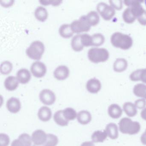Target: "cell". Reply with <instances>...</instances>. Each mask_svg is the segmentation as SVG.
I'll return each mask as SVG.
<instances>
[{
	"label": "cell",
	"instance_id": "obj_42",
	"mask_svg": "<svg viewBox=\"0 0 146 146\" xmlns=\"http://www.w3.org/2000/svg\"><path fill=\"white\" fill-rule=\"evenodd\" d=\"M140 79L142 82L146 84V69H141Z\"/></svg>",
	"mask_w": 146,
	"mask_h": 146
},
{
	"label": "cell",
	"instance_id": "obj_14",
	"mask_svg": "<svg viewBox=\"0 0 146 146\" xmlns=\"http://www.w3.org/2000/svg\"><path fill=\"white\" fill-rule=\"evenodd\" d=\"M38 116L40 120L43 122H47L52 117V111L48 107H42L38 111Z\"/></svg>",
	"mask_w": 146,
	"mask_h": 146
},
{
	"label": "cell",
	"instance_id": "obj_29",
	"mask_svg": "<svg viewBox=\"0 0 146 146\" xmlns=\"http://www.w3.org/2000/svg\"><path fill=\"white\" fill-rule=\"evenodd\" d=\"M92 37V46H100L105 42V38L102 34L100 33L95 34L91 36Z\"/></svg>",
	"mask_w": 146,
	"mask_h": 146
},
{
	"label": "cell",
	"instance_id": "obj_15",
	"mask_svg": "<svg viewBox=\"0 0 146 146\" xmlns=\"http://www.w3.org/2000/svg\"><path fill=\"white\" fill-rule=\"evenodd\" d=\"M19 82L16 77L10 76L6 78L5 81V86L9 91L15 90L19 86Z\"/></svg>",
	"mask_w": 146,
	"mask_h": 146
},
{
	"label": "cell",
	"instance_id": "obj_26",
	"mask_svg": "<svg viewBox=\"0 0 146 146\" xmlns=\"http://www.w3.org/2000/svg\"><path fill=\"white\" fill-rule=\"evenodd\" d=\"M108 135L106 131H103L98 130L94 131L91 136L93 142H103L107 137Z\"/></svg>",
	"mask_w": 146,
	"mask_h": 146
},
{
	"label": "cell",
	"instance_id": "obj_1",
	"mask_svg": "<svg viewBox=\"0 0 146 146\" xmlns=\"http://www.w3.org/2000/svg\"><path fill=\"white\" fill-rule=\"evenodd\" d=\"M111 42L115 47L125 50L129 49L132 46L133 40L128 35L116 32L111 36Z\"/></svg>",
	"mask_w": 146,
	"mask_h": 146
},
{
	"label": "cell",
	"instance_id": "obj_25",
	"mask_svg": "<svg viewBox=\"0 0 146 146\" xmlns=\"http://www.w3.org/2000/svg\"><path fill=\"white\" fill-rule=\"evenodd\" d=\"M133 93L136 96L146 100V85L138 84L134 86Z\"/></svg>",
	"mask_w": 146,
	"mask_h": 146
},
{
	"label": "cell",
	"instance_id": "obj_20",
	"mask_svg": "<svg viewBox=\"0 0 146 146\" xmlns=\"http://www.w3.org/2000/svg\"><path fill=\"white\" fill-rule=\"evenodd\" d=\"M35 17L40 22H44L46 20L48 16V13L45 7L39 6L35 11Z\"/></svg>",
	"mask_w": 146,
	"mask_h": 146
},
{
	"label": "cell",
	"instance_id": "obj_46",
	"mask_svg": "<svg viewBox=\"0 0 146 146\" xmlns=\"http://www.w3.org/2000/svg\"><path fill=\"white\" fill-rule=\"evenodd\" d=\"M81 146H95V145L93 142L86 141L82 143Z\"/></svg>",
	"mask_w": 146,
	"mask_h": 146
},
{
	"label": "cell",
	"instance_id": "obj_34",
	"mask_svg": "<svg viewBox=\"0 0 146 146\" xmlns=\"http://www.w3.org/2000/svg\"><path fill=\"white\" fill-rule=\"evenodd\" d=\"M81 41L84 47L92 46V37L87 34H81Z\"/></svg>",
	"mask_w": 146,
	"mask_h": 146
},
{
	"label": "cell",
	"instance_id": "obj_44",
	"mask_svg": "<svg viewBox=\"0 0 146 146\" xmlns=\"http://www.w3.org/2000/svg\"><path fill=\"white\" fill-rule=\"evenodd\" d=\"M141 141L142 144L146 145V129L144 133L141 136Z\"/></svg>",
	"mask_w": 146,
	"mask_h": 146
},
{
	"label": "cell",
	"instance_id": "obj_4",
	"mask_svg": "<svg viewBox=\"0 0 146 146\" xmlns=\"http://www.w3.org/2000/svg\"><path fill=\"white\" fill-rule=\"evenodd\" d=\"M45 51L44 44L40 41L33 42L26 50L27 55L30 58L39 60L41 58Z\"/></svg>",
	"mask_w": 146,
	"mask_h": 146
},
{
	"label": "cell",
	"instance_id": "obj_2",
	"mask_svg": "<svg viewBox=\"0 0 146 146\" xmlns=\"http://www.w3.org/2000/svg\"><path fill=\"white\" fill-rule=\"evenodd\" d=\"M119 131L123 134L135 135L140 131L141 125L128 117L123 118L119 123Z\"/></svg>",
	"mask_w": 146,
	"mask_h": 146
},
{
	"label": "cell",
	"instance_id": "obj_22",
	"mask_svg": "<svg viewBox=\"0 0 146 146\" xmlns=\"http://www.w3.org/2000/svg\"><path fill=\"white\" fill-rule=\"evenodd\" d=\"M54 119L56 123L60 126H66L69 123V121L66 119L64 117L63 110L57 111L54 115Z\"/></svg>",
	"mask_w": 146,
	"mask_h": 146
},
{
	"label": "cell",
	"instance_id": "obj_17",
	"mask_svg": "<svg viewBox=\"0 0 146 146\" xmlns=\"http://www.w3.org/2000/svg\"><path fill=\"white\" fill-rule=\"evenodd\" d=\"M128 67V62L125 59L123 58H117L113 63V69L117 72L124 71Z\"/></svg>",
	"mask_w": 146,
	"mask_h": 146
},
{
	"label": "cell",
	"instance_id": "obj_31",
	"mask_svg": "<svg viewBox=\"0 0 146 146\" xmlns=\"http://www.w3.org/2000/svg\"><path fill=\"white\" fill-rule=\"evenodd\" d=\"M13 70V64L9 61H3L1 65L0 71L1 74L7 75L9 74Z\"/></svg>",
	"mask_w": 146,
	"mask_h": 146
},
{
	"label": "cell",
	"instance_id": "obj_11",
	"mask_svg": "<svg viewBox=\"0 0 146 146\" xmlns=\"http://www.w3.org/2000/svg\"><path fill=\"white\" fill-rule=\"evenodd\" d=\"M6 106L9 111L12 113L18 112L21 108L20 101L17 98L11 97L7 102Z\"/></svg>",
	"mask_w": 146,
	"mask_h": 146
},
{
	"label": "cell",
	"instance_id": "obj_38",
	"mask_svg": "<svg viewBox=\"0 0 146 146\" xmlns=\"http://www.w3.org/2000/svg\"><path fill=\"white\" fill-rule=\"evenodd\" d=\"M136 107L138 109H143L146 106V101L144 99H138L135 102Z\"/></svg>",
	"mask_w": 146,
	"mask_h": 146
},
{
	"label": "cell",
	"instance_id": "obj_32",
	"mask_svg": "<svg viewBox=\"0 0 146 146\" xmlns=\"http://www.w3.org/2000/svg\"><path fill=\"white\" fill-rule=\"evenodd\" d=\"M58 143V139L56 135L52 134H47V139L44 146H56Z\"/></svg>",
	"mask_w": 146,
	"mask_h": 146
},
{
	"label": "cell",
	"instance_id": "obj_3",
	"mask_svg": "<svg viewBox=\"0 0 146 146\" xmlns=\"http://www.w3.org/2000/svg\"><path fill=\"white\" fill-rule=\"evenodd\" d=\"M88 54L89 60L94 63L106 62L109 57L108 51L104 48H92L89 50Z\"/></svg>",
	"mask_w": 146,
	"mask_h": 146
},
{
	"label": "cell",
	"instance_id": "obj_8",
	"mask_svg": "<svg viewBox=\"0 0 146 146\" xmlns=\"http://www.w3.org/2000/svg\"><path fill=\"white\" fill-rule=\"evenodd\" d=\"M40 100L44 105L50 106L52 105L56 100V96L53 91L49 89L42 90L39 95Z\"/></svg>",
	"mask_w": 146,
	"mask_h": 146
},
{
	"label": "cell",
	"instance_id": "obj_40",
	"mask_svg": "<svg viewBox=\"0 0 146 146\" xmlns=\"http://www.w3.org/2000/svg\"><path fill=\"white\" fill-rule=\"evenodd\" d=\"M137 21L138 23L143 26H146V11H145L139 17L137 18Z\"/></svg>",
	"mask_w": 146,
	"mask_h": 146
},
{
	"label": "cell",
	"instance_id": "obj_33",
	"mask_svg": "<svg viewBox=\"0 0 146 146\" xmlns=\"http://www.w3.org/2000/svg\"><path fill=\"white\" fill-rule=\"evenodd\" d=\"M19 139L21 141L23 146H31L32 138L29 134L23 133L19 137Z\"/></svg>",
	"mask_w": 146,
	"mask_h": 146
},
{
	"label": "cell",
	"instance_id": "obj_18",
	"mask_svg": "<svg viewBox=\"0 0 146 146\" xmlns=\"http://www.w3.org/2000/svg\"><path fill=\"white\" fill-rule=\"evenodd\" d=\"M107 135L111 139L114 140L118 137V129L115 123H110L107 125L106 130Z\"/></svg>",
	"mask_w": 146,
	"mask_h": 146
},
{
	"label": "cell",
	"instance_id": "obj_10",
	"mask_svg": "<svg viewBox=\"0 0 146 146\" xmlns=\"http://www.w3.org/2000/svg\"><path fill=\"white\" fill-rule=\"evenodd\" d=\"M70 70L69 68L64 65L58 66L54 72V76L57 80H64L69 76Z\"/></svg>",
	"mask_w": 146,
	"mask_h": 146
},
{
	"label": "cell",
	"instance_id": "obj_37",
	"mask_svg": "<svg viewBox=\"0 0 146 146\" xmlns=\"http://www.w3.org/2000/svg\"><path fill=\"white\" fill-rule=\"evenodd\" d=\"M140 72H141V70H137L133 72L130 75V79L133 82L140 81Z\"/></svg>",
	"mask_w": 146,
	"mask_h": 146
},
{
	"label": "cell",
	"instance_id": "obj_28",
	"mask_svg": "<svg viewBox=\"0 0 146 146\" xmlns=\"http://www.w3.org/2000/svg\"><path fill=\"white\" fill-rule=\"evenodd\" d=\"M123 18L124 21L127 24L132 23L136 19L132 14L129 7H128L124 11L123 13Z\"/></svg>",
	"mask_w": 146,
	"mask_h": 146
},
{
	"label": "cell",
	"instance_id": "obj_41",
	"mask_svg": "<svg viewBox=\"0 0 146 146\" xmlns=\"http://www.w3.org/2000/svg\"><path fill=\"white\" fill-rule=\"evenodd\" d=\"M1 5L4 7H9L12 6L14 3V1H1Z\"/></svg>",
	"mask_w": 146,
	"mask_h": 146
},
{
	"label": "cell",
	"instance_id": "obj_9",
	"mask_svg": "<svg viewBox=\"0 0 146 146\" xmlns=\"http://www.w3.org/2000/svg\"><path fill=\"white\" fill-rule=\"evenodd\" d=\"M31 138L35 145H42L46 142L47 134L42 130H36L33 132Z\"/></svg>",
	"mask_w": 146,
	"mask_h": 146
},
{
	"label": "cell",
	"instance_id": "obj_5",
	"mask_svg": "<svg viewBox=\"0 0 146 146\" xmlns=\"http://www.w3.org/2000/svg\"><path fill=\"white\" fill-rule=\"evenodd\" d=\"M72 30L73 33H80L88 32L90 30L91 26L86 18V16H82L79 19L74 20L70 25Z\"/></svg>",
	"mask_w": 146,
	"mask_h": 146
},
{
	"label": "cell",
	"instance_id": "obj_35",
	"mask_svg": "<svg viewBox=\"0 0 146 146\" xmlns=\"http://www.w3.org/2000/svg\"><path fill=\"white\" fill-rule=\"evenodd\" d=\"M10 141V137L8 135L3 133L0 134V146H8Z\"/></svg>",
	"mask_w": 146,
	"mask_h": 146
},
{
	"label": "cell",
	"instance_id": "obj_45",
	"mask_svg": "<svg viewBox=\"0 0 146 146\" xmlns=\"http://www.w3.org/2000/svg\"><path fill=\"white\" fill-rule=\"evenodd\" d=\"M141 116L143 119L146 120V108H144L141 112Z\"/></svg>",
	"mask_w": 146,
	"mask_h": 146
},
{
	"label": "cell",
	"instance_id": "obj_13",
	"mask_svg": "<svg viewBox=\"0 0 146 146\" xmlns=\"http://www.w3.org/2000/svg\"><path fill=\"white\" fill-rule=\"evenodd\" d=\"M17 78L19 83L25 84L29 82L31 78V75L29 70L22 68L17 72Z\"/></svg>",
	"mask_w": 146,
	"mask_h": 146
},
{
	"label": "cell",
	"instance_id": "obj_23",
	"mask_svg": "<svg viewBox=\"0 0 146 146\" xmlns=\"http://www.w3.org/2000/svg\"><path fill=\"white\" fill-rule=\"evenodd\" d=\"M81 34L73 36L71 40L72 48L76 52H80L83 49L84 46L81 41Z\"/></svg>",
	"mask_w": 146,
	"mask_h": 146
},
{
	"label": "cell",
	"instance_id": "obj_19",
	"mask_svg": "<svg viewBox=\"0 0 146 146\" xmlns=\"http://www.w3.org/2000/svg\"><path fill=\"white\" fill-rule=\"evenodd\" d=\"M91 113L87 111H80L77 114V120L82 125H87L91 121Z\"/></svg>",
	"mask_w": 146,
	"mask_h": 146
},
{
	"label": "cell",
	"instance_id": "obj_36",
	"mask_svg": "<svg viewBox=\"0 0 146 146\" xmlns=\"http://www.w3.org/2000/svg\"><path fill=\"white\" fill-rule=\"evenodd\" d=\"M40 3L43 5L47 6L52 5L53 6H58L60 5L62 2V1H53V0H45V1H40Z\"/></svg>",
	"mask_w": 146,
	"mask_h": 146
},
{
	"label": "cell",
	"instance_id": "obj_30",
	"mask_svg": "<svg viewBox=\"0 0 146 146\" xmlns=\"http://www.w3.org/2000/svg\"><path fill=\"white\" fill-rule=\"evenodd\" d=\"M63 114L66 119L68 121L74 120L77 116L76 111L71 108H67L64 109L63 110Z\"/></svg>",
	"mask_w": 146,
	"mask_h": 146
},
{
	"label": "cell",
	"instance_id": "obj_48",
	"mask_svg": "<svg viewBox=\"0 0 146 146\" xmlns=\"http://www.w3.org/2000/svg\"><path fill=\"white\" fill-rule=\"evenodd\" d=\"M145 3H146V2H145Z\"/></svg>",
	"mask_w": 146,
	"mask_h": 146
},
{
	"label": "cell",
	"instance_id": "obj_47",
	"mask_svg": "<svg viewBox=\"0 0 146 146\" xmlns=\"http://www.w3.org/2000/svg\"><path fill=\"white\" fill-rule=\"evenodd\" d=\"M33 146H43V145H35V144H34V145H33Z\"/></svg>",
	"mask_w": 146,
	"mask_h": 146
},
{
	"label": "cell",
	"instance_id": "obj_21",
	"mask_svg": "<svg viewBox=\"0 0 146 146\" xmlns=\"http://www.w3.org/2000/svg\"><path fill=\"white\" fill-rule=\"evenodd\" d=\"M123 109L127 116L133 117L137 114V111L135 104L131 102H126L123 106Z\"/></svg>",
	"mask_w": 146,
	"mask_h": 146
},
{
	"label": "cell",
	"instance_id": "obj_24",
	"mask_svg": "<svg viewBox=\"0 0 146 146\" xmlns=\"http://www.w3.org/2000/svg\"><path fill=\"white\" fill-rule=\"evenodd\" d=\"M60 35L64 38H69L72 36L73 32L72 30L71 25L66 24L61 25L59 30Z\"/></svg>",
	"mask_w": 146,
	"mask_h": 146
},
{
	"label": "cell",
	"instance_id": "obj_12",
	"mask_svg": "<svg viewBox=\"0 0 146 146\" xmlns=\"http://www.w3.org/2000/svg\"><path fill=\"white\" fill-rule=\"evenodd\" d=\"M101 87L100 82L96 78L90 79L86 84L87 90L91 94H97L100 90Z\"/></svg>",
	"mask_w": 146,
	"mask_h": 146
},
{
	"label": "cell",
	"instance_id": "obj_39",
	"mask_svg": "<svg viewBox=\"0 0 146 146\" xmlns=\"http://www.w3.org/2000/svg\"><path fill=\"white\" fill-rule=\"evenodd\" d=\"M110 5L114 9L120 10L122 8V1H110Z\"/></svg>",
	"mask_w": 146,
	"mask_h": 146
},
{
	"label": "cell",
	"instance_id": "obj_6",
	"mask_svg": "<svg viewBox=\"0 0 146 146\" xmlns=\"http://www.w3.org/2000/svg\"><path fill=\"white\" fill-rule=\"evenodd\" d=\"M97 11L102 17L106 21L111 20L115 14V10L111 5L104 2H100L96 7Z\"/></svg>",
	"mask_w": 146,
	"mask_h": 146
},
{
	"label": "cell",
	"instance_id": "obj_7",
	"mask_svg": "<svg viewBox=\"0 0 146 146\" xmlns=\"http://www.w3.org/2000/svg\"><path fill=\"white\" fill-rule=\"evenodd\" d=\"M31 71L36 78L42 77L46 73L47 68L45 64L40 61L34 62L31 66Z\"/></svg>",
	"mask_w": 146,
	"mask_h": 146
},
{
	"label": "cell",
	"instance_id": "obj_43",
	"mask_svg": "<svg viewBox=\"0 0 146 146\" xmlns=\"http://www.w3.org/2000/svg\"><path fill=\"white\" fill-rule=\"evenodd\" d=\"M11 146H23V143L19 139H16L12 142Z\"/></svg>",
	"mask_w": 146,
	"mask_h": 146
},
{
	"label": "cell",
	"instance_id": "obj_27",
	"mask_svg": "<svg viewBox=\"0 0 146 146\" xmlns=\"http://www.w3.org/2000/svg\"><path fill=\"white\" fill-rule=\"evenodd\" d=\"M86 18L91 26L97 25L100 22V17L96 12L92 11L86 15Z\"/></svg>",
	"mask_w": 146,
	"mask_h": 146
},
{
	"label": "cell",
	"instance_id": "obj_16",
	"mask_svg": "<svg viewBox=\"0 0 146 146\" xmlns=\"http://www.w3.org/2000/svg\"><path fill=\"white\" fill-rule=\"evenodd\" d=\"M122 113H123V110L121 107L117 104H111L108 107V115L112 118H119L121 117Z\"/></svg>",
	"mask_w": 146,
	"mask_h": 146
}]
</instances>
